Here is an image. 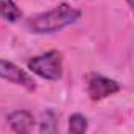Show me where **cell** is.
I'll return each mask as SVG.
<instances>
[{
    "mask_svg": "<svg viewBox=\"0 0 134 134\" xmlns=\"http://www.w3.org/2000/svg\"><path fill=\"white\" fill-rule=\"evenodd\" d=\"M81 10L73 8L66 3H62L55 7L51 11L41 13L29 21V29L33 33L43 35V33H54L57 30L65 29L66 25L74 24L81 18Z\"/></svg>",
    "mask_w": 134,
    "mask_h": 134,
    "instance_id": "6da1fadb",
    "label": "cell"
},
{
    "mask_svg": "<svg viewBox=\"0 0 134 134\" xmlns=\"http://www.w3.org/2000/svg\"><path fill=\"white\" fill-rule=\"evenodd\" d=\"M29 70L47 81H58L62 77V54L58 51H49L43 55L29 60Z\"/></svg>",
    "mask_w": 134,
    "mask_h": 134,
    "instance_id": "7a4b0ae2",
    "label": "cell"
},
{
    "mask_svg": "<svg viewBox=\"0 0 134 134\" xmlns=\"http://www.w3.org/2000/svg\"><path fill=\"white\" fill-rule=\"evenodd\" d=\"M57 114L52 110H47L41 115V132H55L57 131Z\"/></svg>",
    "mask_w": 134,
    "mask_h": 134,
    "instance_id": "52a82bcc",
    "label": "cell"
},
{
    "mask_svg": "<svg viewBox=\"0 0 134 134\" xmlns=\"http://www.w3.org/2000/svg\"><path fill=\"white\" fill-rule=\"evenodd\" d=\"M126 2H128V5H129V7H132V0H126Z\"/></svg>",
    "mask_w": 134,
    "mask_h": 134,
    "instance_id": "9c48e42d",
    "label": "cell"
},
{
    "mask_svg": "<svg viewBox=\"0 0 134 134\" xmlns=\"http://www.w3.org/2000/svg\"><path fill=\"white\" fill-rule=\"evenodd\" d=\"M87 126H88V123H87V118L84 115H81V114L71 115V118H70V132L82 134V132L87 131Z\"/></svg>",
    "mask_w": 134,
    "mask_h": 134,
    "instance_id": "ba28073f",
    "label": "cell"
},
{
    "mask_svg": "<svg viewBox=\"0 0 134 134\" xmlns=\"http://www.w3.org/2000/svg\"><path fill=\"white\" fill-rule=\"evenodd\" d=\"M0 77L5 81H10L13 84L22 85L27 90H35V82L30 79V76L11 62L0 60Z\"/></svg>",
    "mask_w": 134,
    "mask_h": 134,
    "instance_id": "3957f363",
    "label": "cell"
},
{
    "mask_svg": "<svg viewBox=\"0 0 134 134\" xmlns=\"http://www.w3.org/2000/svg\"><path fill=\"white\" fill-rule=\"evenodd\" d=\"M8 125L14 132L25 134V132H30L33 129L35 118L27 110H16V112L8 115Z\"/></svg>",
    "mask_w": 134,
    "mask_h": 134,
    "instance_id": "5b68a950",
    "label": "cell"
},
{
    "mask_svg": "<svg viewBox=\"0 0 134 134\" xmlns=\"http://www.w3.org/2000/svg\"><path fill=\"white\" fill-rule=\"evenodd\" d=\"M120 90V85L107 77L103 76H93L88 81V95L93 101H99L103 98H107Z\"/></svg>",
    "mask_w": 134,
    "mask_h": 134,
    "instance_id": "277c9868",
    "label": "cell"
},
{
    "mask_svg": "<svg viewBox=\"0 0 134 134\" xmlns=\"http://www.w3.org/2000/svg\"><path fill=\"white\" fill-rule=\"evenodd\" d=\"M0 18H3L10 22H16L22 18V11L13 0H0Z\"/></svg>",
    "mask_w": 134,
    "mask_h": 134,
    "instance_id": "8992f818",
    "label": "cell"
}]
</instances>
